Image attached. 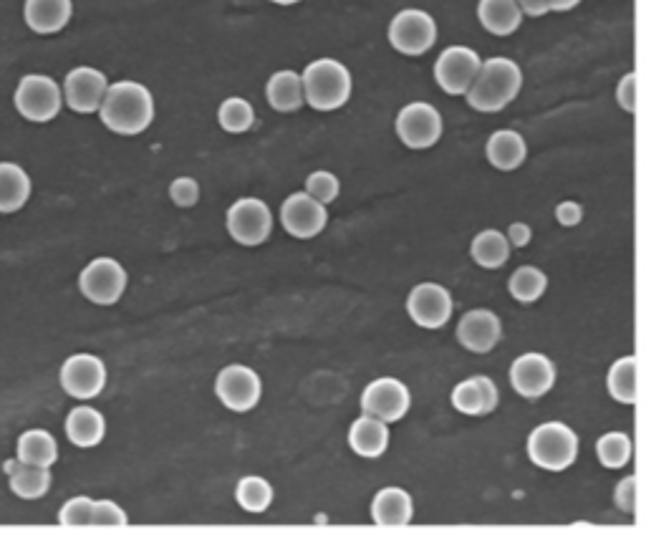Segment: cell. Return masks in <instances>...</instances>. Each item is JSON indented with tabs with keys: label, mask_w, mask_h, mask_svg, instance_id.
Returning a JSON list of instances; mask_svg holds the SVG:
<instances>
[{
	"label": "cell",
	"mask_w": 646,
	"mask_h": 545,
	"mask_svg": "<svg viewBox=\"0 0 646 545\" xmlns=\"http://www.w3.org/2000/svg\"><path fill=\"white\" fill-rule=\"evenodd\" d=\"M154 117H157V104L152 91L132 79L114 81L99 109L101 124L119 137H137L147 132Z\"/></svg>",
	"instance_id": "cell-1"
},
{
	"label": "cell",
	"mask_w": 646,
	"mask_h": 545,
	"mask_svg": "<svg viewBox=\"0 0 646 545\" xmlns=\"http://www.w3.org/2000/svg\"><path fill=\"white\" fill-rule=\"evenodd\" d=\"M523 89V71L513 59L495 56V59L482 61V69L477 79L472 81L467 91V104L482 114L503 112L510 101Z\"/></svg>",
	"instance_id": "cell-2"
},
{
	"label": "cell",
	"mask_w": 646,
	"mask_h": 545,
	"mask_svg": "<svg viewBox=\"0 0 646 545\" xmlns=\"http://www.w3.org/2000/svg\"><path fill=\"white\" fill-rule=\"evenodd\" d=\"M301 76L306 104L316 112H336L349 104L351 94H354V76H351L349 66L341 64L339 59L323 56V59L311 61L301 71Z\"/></svg>",
	"instance_id": "cell-3"
},
{
	"label": "cell",
	"mask_w": 646,
	"mask_h": 545,
	"mask_svg": "<svg viewBox=\"0 0 646 545\" xmlns=\"http://www.w3.org/2000/svg\"><path fill=\"white\" fill-rule=\"evenodd\" d=\"M528 457L535 467L548 472H563L576 462L578 457V437L568 424L546 422L530 432L528 437Z\"/></svg>",
	"instance_id": "cell-4"
},
{
	"label": "cell",
	"mask_w": 646,
	"mask_h": 545,
	"mask_svg": "<svg viewBox=\"0 0 646 545\" xmlns=\"http://www.w3.org/2000/svg\"><path fill=\"white\" fill-rule=\"evenodd\" d=\"M13 104L26 122L48 124L59 117L66 106L64 86L46 74H26L18 81Z\"/></svg>",
	"instance_id": "cell-5"
},
{
	"label": "cell",
	"mask_w": 646,
	"mask_h": 545,
	"mask_svg": "<svg viewBox=\"0 0 646 545\" xmlns=\"http://www.w3.org/2000/svg\"><path fill=\"white\" fill-rule=\"evenodd\" d=\"M228 235L243 248H258L273 233V210L260 197H240L225 212Z\"/></svg>",
	"instance_id": "cell-6"
},
{
	"label": "cell",
	"mask_w": 646,
	"mask_h": 545,
	"mask_svg": "<svg viewBox=\"0 0 646 545\" xmlns=\"http://www.w3.org/2000/svg\"><path fill=\"white\" fill-rule=\"evenodd\" d=\"M129 276L124 265L114 258H94L79 273V291L94 306H114L127 291Z\"/></svg>",
	"instance_id": "cell-7"
},
{
	"label": "cell",
	"mask_w": 646,
	"mask_h": 545,
	"mask_svg": "<svg viewBox=\"0 0 646 545\" xmlns=\"http://www.w3.org/2000/svg\"><path fill=\"white\" fill-rule=\"evenodd\" d=\"M387 38L402 56H424L437 43V23L422 8H404L389 23Z\"/></svg>",
	"instance_id": "cell-8"
},
{
	"label": "cell",
	"mask_w": 646,
	"mask_h": 545,
	"mask_svg": "<svg viewBox=\"0 0 646 545\" xmlns=\"http://www.w3.org/2000/svg\"><path fill=\"white\" fill-rule=\"evenodd\" d=\"M215 397L220 399L225 409L235 414L253 412L263 397V381H260L258 371H253L250 366H223L218 379H215Z\"/></svg>",
	"instance_id": "cell-9"
},
{
	"label": "cell",
	"mask_w": 646,
	"mask_h": 545,
	"mask_svg": "<svg viewBox=\"0 0 646 545\" xmlns=\"http://www.w3.org/2000/svg\"><path fill=\"white\" fill-rule=\"evenodd\" d=\"M394 129H397V137L402 139L404 147L429 149L440 142L445 122H442L437 106L427 104V101H412V104L399 109Z\"/></svg>",
	"instance_id": "cell-10"
},
{
	"label": "cell",
	"mask_w": 646,
	"mask_h": 545,
	"mask_svg": "<svg viewBox=\"0 0 646 545\" xmlns=\"http://www.w3.org/2000/svg\"><path fill=\"white\" fill-rule=\"evenodd\" d=\"M106 364L94 354H74L61 364L59 381L69 397L79 402H91L106 387Z\"/></svg>",
	"instance_id": "cell-11"
},
{
	"label": "cell",
	"mask_w": 646,
	"mask_h": 545,
	"mask_svg": "<svg viewBox=\"0 0 646 545\" xmlns=\"http://www.w3.org/2000/svg\"><path fill=\"white\" fill-rule=\"evenodd\" d=\"M482 69L480 53L467 46H450L435 64V81L445 94L465 96Z\"/></svg>",
	"instance_id": "cell-12"
},
{
	"label": "cell",
	"mask_w": 646,
	"mask_h": 545,
	"mask_svg": "<svg viewBox=\"0 0 646 545\" xmlns=\"http://www.w3.org/2000/svg\"><path fill=\"white\" fill-rule=\"evenodd\" d=\"M409 407H412V394H409L407 384L394 379V376L374 379L361 392V412L371 414L376 419H384L389 424L407 417Z\"/></svg>",
	"instance_id": "cell-13"
},
{
	"label": "cell",
	"mask_w": 646,
	"mask_h": 545,
	"mask_svg": "<svg viewBox=\"0 0 646 545\" xmlns=\"http://www.w3.org/2000/svg\"><path fill=\"white\" fill-rule=\"evenodd\" d=\"M329 223V207L308 195L306 190L293 192L281 205V225L298 240H311L323 233Z\"/></svg>",
	"instance_id": "cell-14"
},
{
	"label": "cell",
	"mask_w": 646,
	"mask_h": 545,
	"mask_svg": "<svg viewBox=\"0 0 646 545\" xmlns=\"http://www.w3.org/2000/svg\"><path fill=\"white\" fill-rule=\"evenodd\" d=\"M64 101L76 114H99L104 96L109 91V79L94 66H76L64 79Z\"/></svg>",
	"instance_id": "cell-15"
},
{
	"label": "cell",
	"mask_w": 646,
	"mask_h": 545,
	"mask_svg": "<svg viewBox=\"0 0 646 545\" xmlns=\"http://www.w3.org/2000/svg\"><path fill=\"white\" fill-rule=\"evenodd\" d=\"M452 296L440 283H419L407 296V313L419 329L437 331L452 318Z\"/></svg>",
	"instance_id": "cell-16"
},
{
	"label": "cell",
	"mask_w": 646,
	"mask_h": 545,
	"mask_svg": "<svg viewBox=\"0 0 646 545\" xmlns=\"http://www.w3.org/2000/svg\"><path fill=\"white\" fill-rule=\"evenodd\" d=\"M510 384L525 399H538L556 384V364L546 354L528 351L510 366Z\"/></svg>",
	"instance_id": "cell-17"
},
{
	"label": "cell",
	"mask_w": 646,
	"mask_h": 545,
	"mask_svg": "<svg viewBox=\"0 0 646 545\" xmlns=\"http://www.w3.org/2000/svg\"><path fill=\"white\" fill-rule=\"evenodd\" d=\"M503 339V323L488 308H472L457 323V341L472 354H490Z\"/></svg>",
	"instance_id": "cell-18"
},
{
	"label": "cell",
	"mask_w": 646,
	"mask_h": 545,
	"mask_svg": "<svg viewBox=\"0 0 646 545\" xmlns=\"http://www.w3.org/2000/svg\"><path fill=\"white\" fill-rule=\"evenodd\" d=\"M452 407L470 417H485L495 412L500 402L498 387L490 376H470L452 389Z\"/></svg>",
	"instance_id": "cell-19"
},
{
	"label": "cell",
	"mask_w": 646,
	"mask_h": 545,
	"mask_svg": "<svg viewBox=\"0 0 646 545\" xmlns=\"http://www.w3.org/2000/svg\"><path fill=\"white\" fill-rule=\"evenodd\" d=\"M74 18V0H26L23 21L38 36L61 33Z\"/></svg>",
	"instance_id": "cell-20"
},
{
	"label": "cell",
	"mask_w": 646,
	"mask_h": 545,
	"mask_svg": "<svg viewBox=\"0 0 646 545\" xmlns=\"http://www.w3.org/2000/svg\"><path fill=\"white\" fill-rule=\"evenodd\" d=\"M414 518V500L404 487H382L371 500V520L379 528H404Z\"/></svg>",
	"instance_id": "cell-21"
},
{
	"label": "cell",
	"mask_w": 646,
	"mask_h": 545,
	"mask_svg": "<svg viewBox=\"0 0 646 545\" xmlns=\"http://www.w3.org/2000/svg\"><path fill=\"white\" fill-rule=\"evenodd\" d=\"M349 447L354 455L364 460H376L389 450V422L376 419L371 414H361L349 427Z\"/></svg>",
	"instance_id": "cell-22"
},
{
	"label": "cell",
	"mask_w": 646,
	"mask_h": 545,
	"mask_svg": "<svg viewBox=\"0 0 646 545\" xmlns=\"http://www.w3.org/2000/svg\"><path fill=\"white\" fill-rule=\"evenodd\" d=\"M3 472L8 477L11 493L21 500H41L51 490V467L28 465L16 457V460L3 462Z\"/></svg>",
	"instance_id": "cell-23"
},
{
	"label": "cell",
	"mask_w": 646,
	"mask_h": 545,
	"mask_svg": "<svg viewBox=\"0 0 646 545\" xmlns=\"http://www.w3.org/2000/svg\"><path fill=\"white\" fill-rule=\"evenodd\" d=\"M66 437L74 447L79 450H91V447H99L106 437V419L99 409L94 407H74L66 417Z\"/></svg>",
	"instance_id": "cell-24"
},
{
	"label": "cell",
	"mask_w": 646,
	"mask_h": 545,
	"mask_svg": "<svg viewBox=\"0 0 646 545\" xmlns=\"http://www.w3.org/2000/svg\"><path fill=\"white\" fill-rule=\"evenodd\" d=\"M265 101L271 109L281 114L298 112L306 106V89H303V76L293 69H281L265 84Z\"/></svg>",
	"instance_id": "cell-25"
},
{
	"label": "cell",
	"mask_w": 646,
	"mask_h": 545,
	"mask_svg": "<svg viewBox=\"0 0 646 545\" xmlns=\"http://www.w3.org/2000/svg\"><path fill=\"white\" fill-rule=\"evenodd\" d=\"M485 157L495 170L513 172L528 157V144H525L523 134L513 132V129H498L490 134L488 144H485Z\"/></svg>",
	"instance_id": "cell-26"
},
{
	"label": "cell",
	"mask_w": 646,
	"mask_h": 545,
	"mask_svg": "<svg viewBox=\"0 0 646 545\" xmlns=\"http://www.w3.org/2000/svg\"><path fill=\"white\" fill-rule=\"evenodd\" d=\"M33 195L31 175L16 162H0V215L23 210Z\"/></svg>",
	"instance_id": "cell-27"
},
{
	"label": "cell",
	"mask_w": 646,
	"mask_h": 545,
	"mask_svg": "<svg viewBox=\"0 0 646 545\" xmlns=\"http://www.w3.org/2000/svg\"><path fill=\"white\" fill-rule=\"evenodd\" d=\"M523 8L518 6V0H480L477 3V18L480 26L493 36H513L523 23Z\"/></svg>",
	"instance_id": "cell-28"
},
{
	"label": "cell",
	"mask_w": 646,
	"mask_h": 545,
	"mask_svg": "<svg viewBox=\"0 0 646 545\" xmlns=\"http://www.w3.org/2000/svg\"><path fill=\"white\" fill-rule=\"evenodd\" d=\"M16 457L38 467H53L59 462V442L48 429H26L16 442Z\"/></svg>",
	"instance_id": "cell-29"
},
{
	"label": "cell",
	"mask_w": 646,
	"mask_h": 545,
	"mask_svg": "<svg viewBox=\"0 0 646 545\" xmlns=\"http://www.w3.org/2000/svg\"><path fill=\"white\" fill-rule=\"evenodd\" d=\"M606 389H609L611 399L621 404H636L639 402V369H636V356H621L611 364L609 374H606Z\"/></svg>",
	"instance_id": "cell-30"
},
{
	"label": "cell",
	"mask_w": 646,
	"mask_h": 545,
	"mask_svg": "<svg viewBox=\"0 0 646 545\" xmlns=\"http://www.w3.org/2000/svg\"><path fill=\"white\" fill-rule=\"evenodd\" d=\"M510 248H513V245H510L508 235L490 228V230H482V233H477L475 238H472L470 255L480 268L495 270V268H503V265L508 263Z\"/></svg>",
	"instance_id": "cell-31"
},
{
	"label": "cell",
	"mask_w": 646,
	"mask_h": 545,
	"mask_svg": "<svg viewBox=\"0 0 646 545\" xmlns=\"http://www.w3.org/2000/svg\"><path fill=\"white\" fill-rule=\"evenodd\" d=\"M273 498H276V490H273L271 482L260 475L240 477L238 485H235V503H238L245 513H265V510L273 505Z\"/></svg>",
	"instance_id": "cell-32"
},
{
	"label": "cell",
	"mask_w": 646,
	"mask_h": 545,
	"mask_svg": "<svg viewBox=\"0 0 646 545\" xmlns=\"http://www.w3.org/2000/svg\"><path fill=\"white\" fill-rule=\"evenodd\" d=\"M546 288H548V276L541 268H535V265H523V268L515 270L508 281L510 296H513L518 303H525V306L538 301V298L546 293Z\"/></svg>",
	"instance_id": "cell-33"
},
{
	"label": "cell",
	"mask_w": 646,
	"mask_h": 545,
	"mask_svg": "<svg viewBox=\"0 0 646 545\" xmlns=\"http://www.w3.org/2000/svg\"><path fill=\"white\" fill-rule=\"evenodd\" d=\"M218 124L228 134H245L255 127V109L243 96H228L218 106Z\"/></svg>",
	"instance_id": "cell-34"
},
{
	"label": "cell",
	"mask_w": 646,
	"mask_h": 545,
	"mask_svg": "<svg viewBox=\"0 0 646 545\" xmlns=\"http://www.w3.org/2000/svg\"><path fill=\"white\" fill-rule=\"evenodd\" d=\"M596 455H599V462L609 470H621L631 462V455H634V442H631L629 434L624 432H606L601 434L599 442H596Z\"/></svg>",
	"instance_id": "cell-35"
},
{
	"label": "cell",
	"mask_w": 646,
	"mask_h": 545,
	"mask_svg": "<svg viewBox=\"0 0 646 545\" xmlns=\"http://www.w3.org/2000/svg\"><path fill=\"white\" fill-rule=\"evenodd\" d=\"M94 505L96 500L89 495H76L66 500L59 510V523L64 528H91L94 523Z\"/></svg>",
	"instance_id": "cell-36"
},
{
	"label": "cell",
	"mask_w": 646,
	"mask_h": 545,
	"mask_svg": "<svg viewBox=\"0 0 646 545\" xmlns=\"http://www.w3.org/2000/svg\"><path fill=\"white\" fill-rule=\"evenodd\" d=\"M303 190H306L311 197H316L318 202H323V205H331V202H336V197H339L341 182L334 172L316 170L306 177Z\"/></svg>",
	"instance_id": "cell-37"
},
{
	"label": "cell",
	"mask_w": 646,
	"mask_h": 545,
	"mask_svg": "<svg viewBox=\"0 0 646 545\" xmlns=\"http://www.w3.org/2000/svg\"><path fill=\"white\" fill-rule=\"evenodd\" d=\"M129 523V515L124 513L122 505L114 500H96L94 505V528H124Z\"/></svg>",
	"instance_id": "cell-38"
},
{
	"label": "cell",
	"mask_w": 646,
	"mask_h": 545,
	"mask_svg": "<svg viewBox=\"0 0 646 545\" xmlns=\"http://www.w3.org/2000/svg\"><path fill=\"white\" fill-rule=\"evenodd\" d=\"M170 200L177 207H195L200 202V182L195 177H177L170 185Z\"/></svg>",
	"instance_id": "cell-39"
},
{
	"label": "cell",
	"mask_w": 646,
	"mask_h": 545,
	"mask_svg": "<svg viewBox=\"0 0 646 545\" xmlns=\"http://www.w3.org/2000/svg\"><path fill=\"white\" fill-rule=\"evenodd\" d=\"M614 500H616V505H619V510H624V513H634L636 510V475L624 477V480L619 482V487H616V493H614Z\"/></svg>",
	"instance_id": "cell-40"
},
{
	"label": "cell",
	"mask_w": 646,
	"mask_h": 545,
	"mask_svg": "<svg viewBox=\"0 0 646 545\" xmlns=\"http://www.w3.org/2000/svg\"><path fill=\"white\" fill-rule=\"evenodd\" d=\"M616 99H619V106L624 112L634 114L636 112V74H626L624 79L619 81V89H616Z\"/></svg>",
	"instance_id": "cell-41"
},
{
	"label": "cell",
	"mask_w": 646,
	"mask_h": 545,
	"mask_svg": "<svg viewBox=\"0 0 646 545\" xmlns=\"http://www.w3.org/2000/svg\"><path fill=\"white\" fill-rule=\"evenodd\" d=\"M556 217H558V223H561L563 228H576V225L583 220V210H581V205H578V202L566 200V202H561V205L556 207Z\"/></svg>",
	"instance_id": "cell-42"
},
{
	"label": "cell",
	"mask_w": 646,
	"mask_h": 545,
	"mask_svg": "<svg viewBox=\"0 0 646 545\" xmlns=\"http://www.w3.org/2000/svg\"><path fill=\"white\" fill-rule=\"evenodd\" d=\"M518 6L523 8L525 16L530 18H541L546 16V13H551V0H518Z\"/></svg>",
	"instance_id": "cell-43"
},
{
	"label": "cell",
	"mask_w": 646,
	"mask_h": 545,
	"mask_svg": "<svg viewBox=\"0 0 646 545\" xmlns=\"http://www.w3.org/2000/svg\"><path fill=\"white\" fill-rule=\"evenodd\" d=\"M530 238H533V233H530V228L525 223H513L508 228V240L513 248H525L530 243Z\"/></svg>",
	"instance_id": "cell-44"
},
{
	"label": "cell",
	"mask_w": 646,
	"mask_h": 545,
	"mask_svg": "<svg viewBox=\"0 0 646 545\" xmlns=\"http://www.w3.org/2000/svg\"><path fill=\"white\" fill-rule=\"evenodd\" d=\"M578 3H581V0H551V8L558 13H566V11H573Z\"/></svg>",
	"instance_id": "cell-45"
},
{
	"label": "cell",
	"mask_w": 646,
	"mask_h": 545,
	"mask_svg": "<svg viewBox=\"0 0 646 545\" xmlns=\"http://www.w3.org/2000/svg\"><path fill=\"white\" fill-rule=\"evenodd\" d=\"M271 3H276V6L288 8V6H296V3H301V0H271Z\"/></svg>",
	"instance_id": "cell-46"
}]
</instances>
